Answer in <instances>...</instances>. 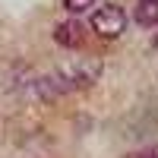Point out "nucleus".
<instances>
[{"label": "nucleus", "mask_w": 158, "mask_h": 158, "mask_svg": "<svg viewBox=\"0 0 158 158\" xmlns=\"http://www.w3.org/2000/svg\"><path fill=\"white\" fill-rule=\"evenodd\" d=\"M127 29V13L123 6H117V3H104L95 10V16H92V32L101 35V38H117Z\"/></svg>", "instance_id": "nucleus-1"}, {"label": "nucleus", "mask_w": 158, "mask_h": 158, "mask_svg": "<svg viewBox=\"0 0 158 158\" xmlns=\"http://www.w3.org/2000/svg\"><path fill=\"white\" fill-rule=\"evenodd\" d=\"M54 41L60 48H79V44H82V25L73 22V19H63L54 29Z\"/></svg>", "instance_id": "nucleus-2"}, {"label": "nucleus", "mask_w": 158, "mask_h": 158, "mask_svg": "<svg viewBox=\"0 0 158 158\" xmlns=\"http://www.w3.org/2000/svg\"><path fill=\"white\" fill-rule=\"evenodd\" d=\"M133 19L142 25V29L158 25V0H139L136 10H133Z\"/></svg>", "instance_id": "nucleus-3"}, {"label": "nucleus", "mask_w": 158, "mask_h": 158, "mask_svg": "<svg viewBox=\"0 0 158 158\" xmlns=\"http://www.w3.org/2000/svg\"><path fill=\"white\" fill-rule=\"evenodd\" d=\"M92 3H95V0H63V6H67L70 13H85Z\"/></svg>", "instance_id": "nucleus-4"}, {"label": "nucleus", "mask_w": 158, "mask_h": 158, "mask_svg": "<svg viewBox=\"0 0 158 158\" xmlns=\"http://www.w3.org/2000/svg\"><path fill=\"white\" fill-rule=\"evenodd\" d=\"M127 158H158V146H146V149H139V152L127 155Z\"/></svg>", "instance_id": "nucleus-5"}, {"label": "nucleus", "mask_w": 158, "mask_h": 158, "mask_svg": "<svg viewBox=\"0 0 158 158\" xmlns=\"http://www.w3.org/2000/svg\"><path fill=\"white\" fill-rule=\"evenodd\" d=\"M155 48H158V38H155Z\"/></svg>", "instance_id": "nucleus-6"}]
</instances>
